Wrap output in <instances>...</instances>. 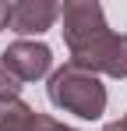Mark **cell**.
I'll return each mask as SVG.
<instances>
[{
	"mask_svg": "<svg viewBox=\"0 0 127 131\" xmlns=\"http://www.w3.org/2000/svg\"><path fill=\"white\" fill-rule=\"evenodd\" d=\"M46 96H49V103L57 110L74 113L81 121H99L106 113V103H109L103 78L92 74V71H85V67H78V64H71V60L49 74Z\"/></svg>",
	"mask_w": 127,
	"mask_h": 131,
	"instance_id": "obj_1",
	"label": "cell"
},
{
	"mask_svg": "<svg viewBox=\"0 0 127 131\" xmlns=\"http://www.w3.org/2000/svg\"><path fill=\"white\" fill-rule=\"evenodd\" d=\"M71 53V64L85 67L99 78H127V32H113L106 28L99 36H92L88 43L67 50Z\"/></svg>",
	"mask_w": 127,
	"mask_h": 131,
	"instance_id": "obj_2",
	"label": "cell"
},
{
	"mask_svg": "<svg viewBox=\"0 0 127 131\" xmlns=\"http://www.w3.org/2000/svg\"><path fill=\"white\" fill-rule=\"evenodd\" d=\"M60 25H64L60 32H64L67 50H74V46L88 43L92 36H99V32H106V28H109L99 0H67V4L60 7Z\"/></svg>",
	"mask_w": 127,
	"mask_h": 131,
	"instance_id": "obj_3",
	"label": "cell"
},
{
	"mask_svg": "<svg viewBox=\"0 0 127 131\" xmlns=\"http://www.w3.org/2000/svg\"><path fill=\"white\" fill-rule=\"evenodd\" d=\"M0 60L7 64V71H14V78L21 85L53 74V50L46 43H35V39H14L0 53Z\"/></svg>",
	"mask_w": 127,
	"mask_h": 131,
	"instance_id": "obj_4",
	"label": "cell"
},
{
	"mask_svg": "<svg viewBox=\"0 0 127 131\" xmlns=\"http://www.w3.org/2000/svg\"><path fill=\"white\" fill-rule=\"evenodd\" d=\"M57 18H60V4H53V0H14L7 28L21 39H35L42 32H49Z\"/></svg>",
	"mask_w": 127,
	"mask_h": 131,
	"instance_id": "obj_5",
	"label": "cell"
},
{
	"mask_svg": "<svg viewBox=\"0 0 127 131\" xmlns=\"http://www.w3.org/2000/svg\"><path fill=\"white\" fill-rule=\"evenodd\" d=\"M57 117L39 113L35 106H28L25 99L0 106V131H57Z\"/></svg>",
	"mask_w": 127,
	"mask_h": 131,
	"instance_id": "obj_6",
	"label": "cell"
},
{
	"mask_svg": "<svg viewBox=\"0 0 127 131\" xmlns=\"http://www.w3.org/2000/svg\"><path fill=\"white\" fill-rule=\"evenodd\" d=\"M21 99V82L14 78V71H7V64L0 60V106L18 103Z\"/></svg>",
	"mask_w": 127,
	"mask_h": 131,
	"instance_id": "obj_7",
	"label": "cell"
},
{
	"mask_svg": "<svg viewBox=\"0 0 127 131\" xmlns=\"http://www.w3.org/2000/svg\"><path fill=\"white\" fill-rule=\"evenodd\" d=\"M7 18H11V4L0 0V28H7Z\"/></svg>",
	"mask_w": 127,
	"mask_h": 131,
	"instance_id": "obj_8",
	"label": "cell"
},
{
	"mask_svg": "<svg viewBox=\"0 0 127 131\" xmlns=\"http://www.w3.org/2000/svg\"><path fill=\"white\" fill-rule=\"evenodd\" d=\"M103 131H127V128H124V121H109Z\"/></svg>",
	"mask_w": 127,
	"mask_h": 131,
	"instance_id": "obj_9",
	"label": "cell"
},
{
	"mask_svg": "<svg viewBox=\"0 0 127 131\" xmlns=\"http://www.w3.org/2000/svg\"><path fill=\"white\" fill-rule=\"evenodd\" d=\"M57 131H78V128H71V124H57Z\"/></svg>",
	"mask_w": 127,
	"mask_h": 131,
	"instance_id": "obj_10",
	"label": "cell"
},
{
	"mask_svg": "<svg viewBox=\"0 0 127 131\" xmlns=\"http://www.w3.org/2000/svg\"><path fill=\"white\" fill-rule=\"evenodd\" d=\"M124 128H127V113H124Z\"/></svg>",
	"mask_w": 127,
	"mask_h": 131,
	"instance_id": "obj_11",
	"label": "cell"
}]
</instances>
